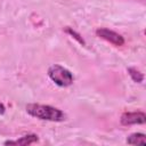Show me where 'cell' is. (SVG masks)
Returning a JSON list of instances; mask_svg holds the SVG:
<instances>
[{"mask_svg":"<svg viewBox=\"0 0 146 146\" xmlns=\"http://www.w3.org/2000/svg\"><path fill=\"white\" fill-rule=\"evenodd\" d=\"M26 112L39 120L51 121V122H62L66 120L65 113L54 106L43 105V104H29L26 105Z\"/></svg>","mask_w":146,"mask_h":146,"instance_id":"6da1fadb","label":"cell"},{"mask_svg":"<svg viewBox=\"0 0 146 146\" xmlns=\"http://www.w3.org/2000/svg\"><path fill=\"white\" fill-rule=\"evenodd\" d=\"M48 76L55 84H57L58 87H64V88L71 86L74 81L73 74L67 68L60 65H57V64L51 65L48 68Z\"/></svg>","mask_w":146,"mask_h":146,"instance_id":"7a4b0ae2","label":"cell"},{"mask_svg":"<svg viewBox=\"0 0 146 146\" xmlns=\"http://www.w3.org/2000/svg\"><path fill=\"white\" fill-rule=\"evenodd\" d=\"M145 121H146V115L144 112H124L120 119L122 125L144 124Z\"/></svg>","mask_w":146,"mask_h":146,"instance_id":"277c9868","label":"cell"},{"mask_svg":"<svg viewBox=\"0 0 146 146\" xmlns=\"http://www.w3.org/2000/svg\"><path fill=\"white\" fill-rule=\"evenodd\" d=\"M39 140L38 136L34 135V133H30V135H25L16 140H6L3 143V145H18V146H26V145H31V144H34Z\"/></svg>","mask_w":146,"mask_h":146,"instance_id":"5b68a950","label":"cell"},{"mask_svg":"<svg viewBox=\"0 0 146 146\" xmlns=\"http://www.w3.org/2000/svg\"><path fill=\"white\" fill-rule=\"evenodd\" d=\"M5 112H6V107L2 103H0V114H3Z\"/></svg>","mask_w":146,"mask_h":146,"instance_id":"9c48e42d","label":"cell"},{"mask_svg":"<svg viewBox=\"0 0 146 146\" xmlns=\"http://www.w3.org/2000/svg\"><path fill=\"white\" fill-rule=\"evenodd\" d=\"M127 71H128L129 75H130V78L132 79L133 82L141 83V82L144 81V75H143V73H141L139 70H137L136 67H128Z\"/></svg>","mask_w":146,"mask_h":146,"instance_id":"52a82bcc","label":"cell"},{"mask_svg":"<svg viewBox=\"0 0 146 146\" xmlns=\"http://www.w3.org/2000/svg\"><path fill=\"white\" fill-rule=\"evenodd\" d=\"M65 32L67 33V34H70L72 38H74L80 44H82V46H86V41H84V39L81 36V34L80 33H78L75 30H73L72 27H65Z\"/></svg>","mask_w":146,"mask_h":146,"instance_id":"ba28073f","label":"cell"},{"mask_svg":"<svg viewBox=\"0 0 146 146\" xmlns=\"http://www.w3.org/2000/svg\"><path fill=\"white\" fill-rule=\"evenodd\" d=\"M127 144L129 145H145L146 144V136L140 132L131 133L127 138Z\"/></svg>","mask_w":146,"mask_h":146,"instance_id":"8992f818","label":"cell"},{"mask_svg":"<svg viewBox=\"0 0 146 146\" xmlns=\"http://www.w3.org/2000/svg\"><path fill=\"white\" fill-rule=\"evenodd\" d=\"M96 35L116 47H121L124 44V38L121 34L110 29H106V27H98L96 30Z\"/></svg>","mask_w":146,"mask_h":146,"instance_id":"3957f363","label":"cell"}]
</instances>
